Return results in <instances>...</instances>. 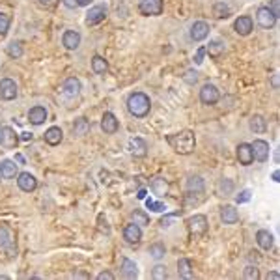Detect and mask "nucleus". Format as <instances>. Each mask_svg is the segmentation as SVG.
<instances>
[{
	"label": "nucleus",
	"mask_w": 280,
	"mask_h": 280,
	"mask_svg": "<svg viewBox=\"0 0 280 280\" xmlns=\"http://www.w3.org/2000/svg\"><path fill=\"white\" fill-rule=\"evenodd\" d=\"M166 142L170 144V148L179 153V155H189L194 151L196 148V136L191 129H183L179 133H174V135L166 136Z\"/></svg>",
	"instance_id": "obj_1"
},
{
	"label": "nucleus",
	"mask_w": 280,
	"mask_h": 280,
	"mask_svg": "<svg viewBox=\"0 0 280 280\" xmlns=\"http://www.w3.org/2000/svg\"><path fill=\"white\" fill-rule=\"evenodd\" d=\"M150 108H151V101L144 92H135L127 97V110L131 116L144 118L150 114Z\"/></svg>",
	"instance_id": "obj_2"
},
{
	"label": "nucleus",
	"mask_w": 280,
	"mask_h": 280,
	"mask_svg": "<svg viewBox=\"0 0 280 280\" xmlns=\"http://www.w3.org/2000/svg\"><path fill=\"white\" fill-rule=\"evenodd\" d=\"M187 228L191 236H204L208 232V218L206 215H193L187 218Z\"/></svg>",
	"instance_id": "obj_3"
},
{
	"label": "nucleus",
	"mask_w": 280,
	"mask_h": 280,
	"mask_svg": "<svg viewBox=\"0 0 280 280\" xmlns=\"http://www.w3.org/2000/svg\"><path fill=\"white\" fill-rule=\"evenodd\" d=\"M0 250L8 252L10 256H13L17 252V247H15V239H13V234L8 226L0 224Z\"/></svg>",
	"instance_id": "obj_4"
},
{
	"label": "nucleus",
	"mask_w": 280,
	"mask_h": 280,
	"mask_svg": "<svg viewBox=\"0 0 280 280\" xmlns=\"http://www.w3.org/2000/svg\"><path fill=\"white\" fill-rule=\"evenodd\" d=\"M138 11L148 17H155L163 13V0H138Z\"/></svg>",
	"instance_id": "obj_5"
},
{
	"label": "nucleus",
	"mask_w": 280,
	"mask_h": 280,
	"mask_svg": "<svg viewBox=\"0 0 280 280\" xmlns=\"http://www.w3.org/2000/svg\"><path fill=\"white\" fill-rule=\"evenodd\" d=\"M277 19H279V17L269 10V6H261L258 10V13H256V21H258V24L261 28H267V30L277 24Z\"/></svg>",
	"instance_id": "obj_6"
},
{
	"label": "nucleus",
	"mask_w": 280,
	"mask_h": 280,
	"mask_svg": "<svg viewBox=\"0 0 280 280\" xmlns=\"http://www.w3.org/2000/svg\"><path fill=\"white\" fill-rule=\"evenodd\" d=\"M107 13H108V11H107V6H103V4L93 6V8H90V11L86 13V24H88V26H95V24L103 22Z\"/></svg>",
	"instance_id": "obj_7"
},
{
	"label": "nucleus",
	"mask_w": 280,
	"mask_h": 280,
	"mask_svg": "<svg viewBox=\"0 0 280 280\" xmlns=\"http://www.w3.org/2000/svg\"><path fill=\"white\" fill-rule=\"evenodd\" d=\"M127 150H129V153L136 159H142V157L148 155V144H146L142 138H138V136H133V138H129V142H127Z\"/></svg>",
	"instance_id": "obj_8"
},
{
	"label": "nucleus",
	"mask_w": 280,
	"mask_h": 280,
	"mask_svg": "<svg viewBox=\"0 0 280 280\" xmlns=\"http://www.w3.org/2000/svg\"><path fill=\"white\" fill-rule=\"evenodd\" d=\"M220 97L217 86L215 84H204L202 90H200V101L204 105H215Z\"/></svg>",
	"instance_id": "obj_9"
},
{
	"label": "nucleus",
	"mask_w": 280,
	"mask_h": 280,
	"mask_svg": "<svg viewBox=\"0 0 280 280\" xmlns=\"http://www.w3.org/2000/svg\"><path fill=\"white\" fill-rule=\"evenodd\" d=\"M252 146V155H254V159L256 161H259V163H265L267 159H269L271 155V148L269 144L265 142V140H254V144H250Z\"/></svg>",
	"instance_id": "obj_10"
},
{
	"label": "nucleus",
	"mask_w": 280,
	"mask_h": 280,
	"mask_svg": "<svg viewBox=\"0 0 280 280\" xmlns=\"http://www.w3.org/2000/svg\"><path fill=\"white\" fill-rule=\"evenodd\" d=\"M17 97V84L11 79H2L0 81V99L4 101H11Z\"/></svg>",
	"instance_id": "obj_11"
},
{
	"label": "nucleus",
	"mask_w": 280,
	"mask_h": 280,
	"mask_svg": "<svg viewBox=\"0 0 280 280\" xmlns=\"http://www.w3.org/2000/svg\"><path fill=\"white\" fill-rule=\"evenodd\" d=\"M189 34H191V40H193V42H204V40L209 36V24L206 21L193 22Z\"/></svg>",
	"instance_id": "obj_12"
},
{
	"label": "nucleus",
	"mask_w": 280,
	"mask_h": 280,
	"mask_svg": "<svg viewBox=\"0 0 280 280\" xmlns=\"http://www.w3.org/2000/svg\"><path fill=\"white\" fill-rule=\"evenodd\" d=\"M62 93L67 97V99L77 97V95L81 93V81H79V79H75V77L65 79V81H64V84H62Z\"/></svg>",
	"instance_id": "obj_13"
},
{
	"label": "nucleus",
	"mask_w": 280,
	"mask_h": 280,
	"mask_svg": "<svg viewBox=\"0 0 280 280\" xmlns=\"http://www.w3.org/2000/svg\"><path fill=\"white\" fill-rule=\"evenodd\" d=\"M17 185L21 191L24 193H32V191H36V187H38V179L32 176L30 172H21L19 176H17Z\"/></svg>",
	"instance_id": "obj_14"
},
{
	"label": "nucleus",
	"mask_w": 280,
	"mask_h": 280,
	"mask_svg": "<svg viewBox=\"0 0 280 280\" xmlns=\"http://www.w3.org/2000/svg\"><path fill=\"white\" fill-rule=\"evenodd\" d=\"M237 159L243 166H250L254 163V155H252V146L247 142H241L237 146Z\"/></svg>",
	"instance_id": "obj_15"
},
{
	"label": "nucleus",
	"mask_w": 280,
	"mask_h": 280,
	"mask_svg": "<svg viewBox=\"0 0 280 280\" xmlns=\"http://www.w3.org/2000/svg\"><path fill=\"white\" fill-rule=\"evenodd\" d=\"M62 45L67 51H75L81 45V34L75 30H65L62 36Z\"/></svg>",
	"instance_id": "obj_16"
},
{
	"label": "nucleus",
	"mask_w": 280,
	"mask_h": 280,
	"mask_svg": "<svg viewBox=\"0 0 280 280\" xmlns=\"http://www.w3.org/2000/svg\"><path fill=\"white\" fill-rule=\"evenodd\" d=\"M118 118H116L112 112H105L103 118H101V129H103L107 135H114L116 131H118Z\"/></svg>",
	"instance_id": "obj_17"
},
{
	"label": "nucleus",
	"mask_w": 280,
	"mask_h": 280,
	"mask_svg": "<svg viewBox=\"0 0 280 280\" xmlns=\"http://www.w3.org/2000/svg\"><path fill=\"white\" fill-rule=\"evenodd\" d=\"M47 120V108L42 105H36L28 110V122L34 125H42Z\"/></svg>",
	"instance_id": "obj_18"
},
{
	"label": "nucleus",
	"mask_w": 280,
	"mask_h": 280,
	"mask_svg": "<svg viewBox=\"0 0 280 280\" xmlns=\"http://www.w3.org/2000/svg\"><path fill=\"white\" fill-rule=\"evenodd\" d=\"M234 30L237 32L239 36H249L250 32H252V19H250L249 15L237 17L236 22H234Z\"/></svg>",
	"instance_id": "obj_19"
},
{
	"label": "nucleus",
	"mask_w": 280,
	"mask_h": 280,
	"mask_svg": "<svg viewBox=\"0 0 280 280\" xmlns=\"http://www.w3.org/2000/svg\"><path fill=\"white\" fill-rule=\"evenodd\" d=\"M124 239L127 243H138L142 239V230L136 222H131L124 228Z\"/></svg>",
	"instance_id": "obj_20"
},
{
	"label": "nucleus",
	"mask_w": 280,
	"mask_h": 280,
	"mask_svg": "<svg viewBox=\"0 0 280 280\" xmlns=\"http://www.w3.org/2000/svg\"><path fill=\"white\" fill-rule=\"evenodd\" d=\"M17 142H19L17 133L11 127H2V142L0 144L8 150H13V148H17Z\"/></svg>",
	"instance_id": "obj_21"
},
{
	"label": "nucleus",
	"mask_w": 280,
	"mask_h": 280,
	"mask_svg": "<svg viewBox=\"0 0 280 280\" xmlns=\"http://www.w3.org/2000/svg\"><path fill=\"white\" fill-rule=\"evenodd\" d=\"M45 142L49 146H58L60 142H62V138H64V133H62V129L60 127H56V125H52V127H49L47 131H45Z\"/></svg>",
	"instance_id": "obj_22"
},
{
	"label": "nucleus",
	"mask_w": 280,
	"mask_h": 280,
	"mask_svg": "<svg viewBox=\"0 0 280 280\" xmlns=\"http://www.w3.org/2000/svg\"><path fill=\"white\" fill-rule=\"evenodd\" d=\"M220 220L224 224H236L239 220V213L234 206H222L220 208Z\"/></svg>",
	"instance_id": "obj_23"
},
{
	"label": "nucleus",
	"mask_w": 280,
	"mask_h": 280,
	"mask_svg": "<svg viewBox=\"0 0 280 280\" xmlns=\"http://www.w3.org/2000/svg\"><path fill=\"white\" fill-rule=\"evenodd\" d=\"M15 176H17V165H15V161L4 159V161L0 163V177L11 179V177H15Z\"/></svg>",
	"instance_id": "obj_24"
},
{
	"label": "nucleus",
	"mask_w": 280,
	"mask_h": 280,
	"mask_svg": "<svg viewBox=\"0 0 280 280\" xmlns=\"http://www.w3.org/2000/svg\"><path fill=\"white\" fill-rule=\"evenodd\" d=\"M122 275L125 279H136L138 277V267H136V263L133 259L124 258V261H122Z\"/></svg>",
	"instance_id": "obj_25"
},
{
	"label": "nucleus",
	"mask_w": 280,
	"mask_h": 280,
	"mask_svg": "<svg viewBox=\"0 0 280 280\" xmlns=\"http://www.w3.org/2000/svg\"><path fill=\"white\" fill-rule=\"evenodd\" d=\"M256 241H258L259 249H263V250L273 249V236H271V232H267V230H258Z\"/></svg>",
	"instance_id": "obj_26"
},
{
	"label": "nucleus",
	"mask_w": 280,
	"mask_h": 280,
	"mask_svg": "<svg viewBox=\"0 0 280 280\" xmlns=\"http://www.w3.org/2000/svg\"><path fill=\"white\" fill-rule=\"evenodd\" d=\"M168 189H170V185H168V181H166L165 177H155V179L151 181V191L155 193L157 196H166V194H168Z\"/></svg>",
	"instance_id": "obj_27"
},
{
	"label": "nucleus",
	"mask_w": 280,
	"mask_h": 280,
	"mask_svg": "<svg viewBox=\"0 0 280 280\" xmlns=\"http://www.w3.org/2000/svg\"><path fill=\"white\" fill-rule=\"evenodd\" d=\"M177 273H179V277L181 279H193L194 277V273H193V265H191V261L187 258H181L177 261Z\"/></svg>",
	"instance_id": "obj_28"
},
{
	"label": "nucleus",
	"mask_w": 280,
	"mask_h": 280,
	"mask_svg": "<svg viewBox=\"0 0 280 280\" xmlns=\"http://www.w3.org/2000/svg\"><path fill=\"white\" fill-rule=\"evenodd\" d=\"M249 127L252 133H258V135H261V133H265V129H267V124H265V120H263V116H252L249 122Z\"/></svg>",
	"instance_id": "obj_29"
},
{
	"label": "nucleus",
	"mask_w": 280,
	"mask_h": 280,
	"mask_svg": "<svg viewBox=\"0 0 280 280\" xmlns=\"http://www.w3.org/2000/svg\"><path fill=\"white\" fill-rule=\"evenodd\" d=\"M187 191H189V193H194V194H202V193H204V179L200 176L189 177V181H187Z\"/></svg>",
	"instance_id": "obj_30"
},
{
	"label": "nucleus",
	"mask_w": 280,
	"mask_h": 280,
	"mask_svg": "<svg viewBox=\"0 0 280 280\" xmlns=\"http://www.w3.org/2000/svg\"><path fill=\"white\" fill-rule=\"evenodd\" d=\"M224 43L220 42V40H213V42H209V45L206 47V54H209L211 58H218L222 52H224Z\"/></svg>",
	"instance_id": "obj_31"
},
{
	"label": "nucleus",
	"mask_w": 280,
	"mask_h": 280,
	"mask_svg": "<svg viewBox=\"0 0 280 280\" xmlns=\"http://www.w3.org/2000/svg\"><path fill=\"white\" fill-rule=\"evenodd\" d=\"M92 69L93 73H97V75H105V73L108 71V64H107V60H105L103 56L95 54L92 58Z\"/></svg>",
	"instance_id": "obj_32"
},
{
	"label": "nucleus",
	"mask_w": 280,
	"mask_h": 280,
	"mask_svg": "<svg viewBox=\"0 0 280 280\" xmlns=\"http://www.w3.org/2000/svg\"><path fill=\"white\" fill-rule=\"evenodd\" d=\"M217 191L220 196H228V194H232L234 193V183H232V179H220L217 185Z\"/></svg>",
	"instance_id": "obj_33"
},
{
	"label": "nucleus",
	"mask_w": 280,
	"mask_h": 280,
	"mask_svg": "<svg viewBox=\"0 0 280 280\" xmlns=\"http://www.w3.org/2000/svg\"><path fill=\"white\" fill-rule=\"evenodd\" d=\"M6 52L10 58H21L22 56V43L21 42H11L8 47H6Z\"/></svg>",
	"instance_id": "obj_34"
},
{
	"label": "nucleus",
	"mask_w": 280,
	"mask_h": 280,
	"mask_svg": "<svg viewBox=\"0 0 280 280\" xmlns=\"http://www.w3.org/2000/svg\"><path fill=\"white\" fill-rule=\"evenodd\" d=\"M88 129H90V124H88V120L86 118H79L75 125H73V131H75V135L83 136L88 133Z\"/></svg>",
	"instance_id": "obj_35"
},
{
	"label": "nucleus",
	"mask_w": 280,
	"mask_h": 280,
	"mask_svg": "<svg viewBox=\"0 0 280 280\" xmlns=\"http://www.w3.org/2000/svg\"><path fill=\"white\" fill-rule=\"evenodd\" d=\"M213 15L217 19H226V17H230V6H226L224 2H217L213 8Z\"/></svg>",
	"instance_id": "obj_36"
},
{
	"label": "nucleus",
	"mask_w": 280,
	"mask_h": 280,
	"mask_svg": "<svg viewBox=\"0 0 280 280\" xmlns=\"http://www.w3.org/2000/svg\"><path fill=\"white\" fill-rule=\"evenodd\" d=\"M165 254H166V249H165V245H163V243H153V245L150 247V256H151L153 259L165 258Z\"/></svg>",
	"instance_id": "obj_37"
},
{
	"label": "nucleus",
	"mask_w": 280,
	"mask_h": 280,
	"mask_svg": "<svg viewBox=\"0 0 280 280\" xmlns=\"http://www.w3.org/2000/svg\"><path fill=\"white\" fill-rule=\"evenodd\" d=\"M131 218H133V222H136L138 226H140V224H142V226H144V224H150V217L146 215L142 209H135V211L131 213Z\"/></svg>",
	"instance_id": "obj_38"
},
{
	"label": "nucleus",
	"mask_w": 280,
	"mask_h": 280,
	"mask_svg": "<svg viewBox=\"0 0 280 280\" xmlns=\"http://www.w3.org/2000/svg\"><path fill=\"white\" fill-rule=\"evenodd\" d=\"M243 277L247 280H258L259 279V269L256 265H247L243 271Z\"/></svg>",
	"instance_id": "obj_39"
},
{
	"label": "nucleus",
	"mask_w": 280,
	"mask_h": 280,
	"mask_svg": "<svg viewBox=\"0 0 280 280\" xmlns=\"http://www.w3.org/2000/svg\"><path fill=\"white\" fill-rule=\"evenodd\" d=\"M151 277H153L155 280H165V279H168L166 267H165V265H155V267L151 269Z\"/></svg>",
	"instance_id": "obj_40"
},
{
	"label": "nucleus",
	"mask_w": 280,
	"mask_h": 280,
	"mask_svg": "<svg viewBox=\"0 0 280 280\" xmlns=\"http://www.w3.org/2000/svg\"><path fill=\"white\" fill-rule=\"evenodd\" d=\"M10 15H6V13H0V36H4L6 32L10 30Z\"/></svg>",
	"instance_id": "obj_41"
},
{
	"label": "nucleus",
	"mask_w": 280,
	"mask_h": 280,
	"mask_svg": "<svg viewBox=\"0 0 280 280\" xmlns=\"http://www.w3.org/2000/svg\"><path fill=\"white\" fill-rule=\"evenodd\" d=\"M146 206H148V209L157 211V213H161V211H165L166 209V206L163 204V202H153L151 198H148V200H146Z\"/></svg>",
	"instance_id": "obj_42"
},
{
	"label": "nucleus",
	"mask_w": 280,
	"mask_h": 280,
	"mask_svg": "<svg viewBox=\"0 0 280 280\" xmlns=\"http://www.w3.org/2000/svg\"><path fill=\"white\" fill-rule=\"evenodd\" d=\"M183 81H185L187 84H196L198 73L194 71V69H189V71H185V75H183Z\"/></svg>",
	"instance_id": "obj_43"
},
{
	"label": "nucleus",
	"mask_w": 280,
	"mask_h": 280,
	"mask_svg": "<svg viewBox=\"0 0 280 280\" xmlns=\"http://www.w3.org/2000/svg\"><path fill=\"white\" fill-rule=\"evenodd\" d=\"M250 196H252V193H250L249 189H245V191H241L237 196H236V202H237V204H247L250 200Z\"/></svg>",
	"instance_id": "obj_44"
},
{
	"label": "nucleus",
	"mask_w": 280,
	"mask_h": 280,
	"mask_svg": "<svg viewBox=\"0 0 280 280\" xmlns=\"http://www.w3.org/2000/svg\"><path fill=\"white\" fill-rule=\"evenodd\" d=\"M177 215H179V213H172V215H166L165 218H161V228H168V226H170V222H172Z\"/></svg>",
	"instance_id": "obj_45"
},
{
	"label": "nucleus",
	"mask_w": 280,
	"mask_h": 280,
	"mask_svg": "<svg viewBox=\"0 0 280 280\" xmlns=\"http://www.w3.org/2000/svg\"><path fill=\"white\" fill-rule=\"evenodd\" d=\"M204 56H206V47H200L196 51V54H194V64L200 65V64L204 62Z\"/></svg>",
	"instance_id": "obj_46"
},
{
	"label": "nucleus",
	"mask_w": 280,
	"mask_h": 280,
	"mask_svg": "<svg viewBox=\"0 0 280 280\" xmlns=\"http://www.w3.org/2000/svg\"><path fill=\"white\" fill-rule=\"evenodd\" d=\"M269 10L279 17L280 15V0H271V6H269Z\"/></svg>",
	"instance_id": "obj_47"
},
{
	"label": "nucleus",
	"mask_w": 280,
	"mask_h": 280,
	"mask_svg": "<svg viewBox=\"0 0 280 280\" xmlns=\"http://www.w3.org/2000/svg\"><path fill=\"white\" fill-rule=\"evenodd\" d=\"M97 280H114V275L110 271H103V273L97 275Z\"/></svg>",
	"instance_id": "obj_48"
},
{
	"label": "nucleus",
	"mask_w": 280,
	"mask_h": 280,
	"mask_svg": "<svg viewBox=\"0 0 280 280\" xmlns=\"http://www.w3.org/2000/svg\"><path fill=\"white\" fill-rule=\"evenodd\" d=\"M62 2H64V6H65V8H69V10H75V8L79 6V4H77V0H62Z\"/></svg>",
	"instance_id": "obj_49"
},
{
	"label": "nucleus",
	"mask_w": 280,
	"mask_h": 280,
	"mask_svg": "<svg viewBox=\"0 0 280 280\" xmlns=\"http://www.w3.org/2000/svg\"><path fill=\"white\" fill-rule=\"evenodd\" d=\"M271 86H273V90H279V75L277 73L271 77Z\"/></svg>",
	"instance_id": "obj_50"
},
{
	"label": "nucleus",
	"mask_w": 280,
	"mask_h": 280,
	"mask_svg": "<svg viewBox=\"0 0 280 280\" xmlns=\"http://www.w3.org/2000/svg\"><path fill=\"white\" fill-rule=\"evenodd\" d=\"M56 2H58V0H40V4H42V6H45V8H52Z\"/></svg>",
	"instance_id": "obj_51"
},
{
	"label": "nucleus",
	"mask_w": 280,
	"mask_h": 280,
	"mask_svg": "<svg viewBox=\"0 0 280 280\" xmlns=\"http://www.w3.org/2000/svg\"><path fill=\"white\" fill-rule=\"evenodd\" d=\"M279 279H280V275L277 271H271L269 275H267V280H279Z\"/></svg>",
	"instance_id": "obj_52"
},
{
	"label": "nucleus",
	"mask_w": 280,
	"mask_h": 280,
	"mask_svg": "<svg viewBox=\"0 0 280 280\" xmlns=\"http://www.w3.org/2000/svg\"><path fill=\"white\" fill-rule=\"evenodd\" d=\"M21 138L24 142H28V140H32V133H26V131H24V133H21Z\"/></svg>",
	"instance_id": "obj_53"
},
{
	"label": "nucleus",
	"mask_w": 280,
	"mask_h": 280,
	"mask_svg": "<svg viewBox=\"0 0 280 280\" xmlns=\"http://www.w3.org/2000/svg\"><path fill=\"white\" fill-rule=\"evenodd\" d=\"M271 177H273V181H275V183H279V181H280V179H279V177H280L279 170H275V172H273V176H271Z\"/></svg>",
	"instance_id": "obj_54"
},
{
	"label": "nucleus",
	"mask_w": 280,
	"mask_h": 280,
	"mask_svg": "<svg viewBox=\"0 0 280 280\" xmlns=\"http://www.w3.org/2000/svg\"><path fill=\"white\" fill-rule=\"evenodd\" d=\"M136 196L140 198V200H146V191H144V189H140V191H138V194H136Z\"/></svg>",
	"instance_id": "obj_55"
},
{
	"label": "nucleus",
	"mask_w": 280,
	"mask_h": 280,
	"mask_svg": "<svg viewBox=\"0 0 280 280\" xmlns=\"http://www.w3.org/2000/svg\"><path fill=\"white\" fill-rule=\"evenodd\" d=\"M90 2H92V0H77V4H79V6H88Z\"/></svg>",
	"instance_id": "obj_56"
},
{
	"label": "nucleus",
	"mask_w": 280,
	"mask_h": 280,
	"mask_svg": "<svg viewBox=\"0 0 280 280\" xmlns=\"http://www.w3.org/2000/svg\"><path fill=\"white\" fill-rule=\"evenodd\" d=\"M15 159H17V161H19V163H24V157H22V155H19V153H17V155H15Z\"/></svg>",
	"instance_id": "obj_57"
},
{
	"label": "nucleus",
	"mask_w": 280,
	"mask_h": 280,
	"mask_svg": "<svg viewBox=\"0 0 280 280\" xmlns=\"http://www.w3.org/2000/svg\"><path fill=\"white\" fill-rule=\"evenodd\" d=\"M0 142H2V125H0Z\"/></svg>",
	"instance_id": "obj_58"
}]
</instances>
